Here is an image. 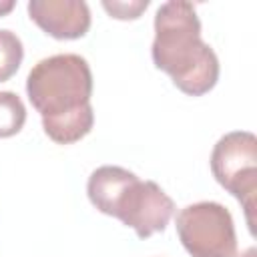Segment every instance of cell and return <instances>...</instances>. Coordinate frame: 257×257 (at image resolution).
I'll return each instance as SVG.
<instances>
[{
    "label": "cell",
    "instance_id": "6da1fadb",
    "mask_svg": "<svg viewBox=\"0 0 257 257\" xmlns=\"http://www.w3.org/2000/svg\"><path fill=\"white\" fill-rule=\"evenodd\" d=\"M26 94L56 145L78 143L92 131V72L82 56L54 54L38 60L28 72Z\"/></svg>",
    "mask_w": 257,
    "mask_h": 257
},
{
    "label": "cell",
    "instance_id": "7a4b0ae2",
    "mask_svg": "<svg viewBox=\"0 0 257 257\" xmlns=\"http://www.w3.org/2000/svg\"><path fill=\"white\" fill-rule=\"evenodd\" d=\"M151 56L155 66L189 96L207 94L219 80V58L203 42L201 22L191 2L171 0L159 6Z\"/></svg>",
    "mask_w": 257,
    "mask_h": 257
},
{
    "label": "cell",
    "instance_id": "3957f363",
    "mask_svg": "<svg viewBox=\"0 0 257 257\" xmlns=\"http://www.w3.org/2000/svg\"><path fill=\"white\" fill-rule=\"evenodd\" d=\"M211 173L215 181L231 193L245 209L249 231L253 233V213L257 197V139L249 131L223 135L211 153Z\"/></svg>",
    "mask_w": 257,
    "mask_h": 257
},
{
    "label": "cell",
    "instance_id": "277c9868",
    "mask_svg": "<svg viewBox=\"0 0 257 257\" xmlns=\"http://www.w3.org/2000/svg\"><path fill=\"white\" fill-rule=\"evenodd\" d=\"M177 235L191 257H235L237 235L227 207L199 201L177 213Z\"/></svg>",
    "mask_w": 257,
    "mask_h": 257
},
{
    "label": "cell",
    "instance_id": "5b68a950",
    "mask_svg": "<svg viewBox=\"0 0 257 257\" xmlns=\"http://www.w3.org/2000/svg\"><path fill=\"white\" fill-rule=\"evenodd\" d=\"M173 213V199L155 181L137 179L124 195L116 211V219L135 229L141 239H147L155 233L165 231Z\"/></svg>",
    "mask_w": 257,
    "mask_h": 257
},
{
    "label": "cell",
    "instance_id": "8992f818",
    "mask_svg": "<svg viewBox=\"0 0 257 257\" xmlns=\"http://www.w3.org/2000/svg\"><path fill=\"white\" fill-rule=\"evenodd\" d=\"M30 20L56 40L82 38L90 28V10L80 0H32L28 2Z\"/></svg>",
    "mask_w": 257,
    "mask_h": 257
},
{
    "label": "cell",
    "instance_id": "52a82bcc",
    "mask_svg": "<svg viewBox=\"0 0 257 257\" xmlns=\"http://www.w3.org/2000/svg\"><path fill=\"white\" fill-rule=\"evenodd\" d=\"M139 177L128 169L116 165H102L94 169L86 183V195L92 207L108 217H116V211L131 189V185Z\"/></svg>",
    "mask_w": 257,
    "mask_h": 257
},
{
    "label": "cell",
    "instance_id": "ba28073f",
    "mask_svg": "<svg viewBox=\"0 0 257 257\" xmlns=\"http://www.w3.org/2000/svg\"><path fill=\"white\" fill-rule=\"evenodd\" d=\"M26 122L22 98L12 90H0V139L14 137Z\"/></svg>",
    "mask_w": 257,
    "mask_h": 257
},
{
    "label": "cell",
    "instance_id": "9c48e42d",
    "mask_svg": "<svg viewBox=\"0 0 257 257\" xmlns=\"http://www.w3.org/2000/svg\"><path fill=\"white\" fill-rule=\"evenodd\" d=\"M24 58L22 40L12 30H0V82L12 78Z\"/></svg>",
    "mask_w": 257,
    "mask_h": 257
},
{
    "label": "cell",
    "instance_id": "30bf717a",
    "mask_svg": "<svg viewBox=\"0 0 257 257\" xmlns=\"http://www.w3.org/2000/svg\"><path fill=\"white\" fill-rule=\"evenodd\" d=\"M102 8L110 14V18L116 20H137L147 8H149V0H133V2H102Z\"/></svg>",
    "mask_w": 257,
    "mask_h": 257
},
{
    "label": "cell",
    "instance_id": "8fae6325",
    "mask_svg": "<svg viewBox=\"0 0 257 257\" xmlns=\"http://www.w3.org/2000/svg\"><path fill=\"white\" fill-rule=\"evenodd\" d=\"M12 8H14V2H0V16L8 14Z\"/></svg>",
    "mask_w": 257,
    "mask_h": 257
},
{
    "label": "cell",
    "instance_id": "7c38bea8",
    "mask_svg": "<svg viewBox=\"0 0 257 257\" xmlns=\"http://www.w3.org/2000/svg\"><path fill=\"white\" fill-rule=\"evenodd\" d=\"M257 253H255V247H249V249H245L243 253H239V255H235V257H255Z\"/></svg>",
    "mask_w": 257,
    "mask_h": 257
}]
</instances>
